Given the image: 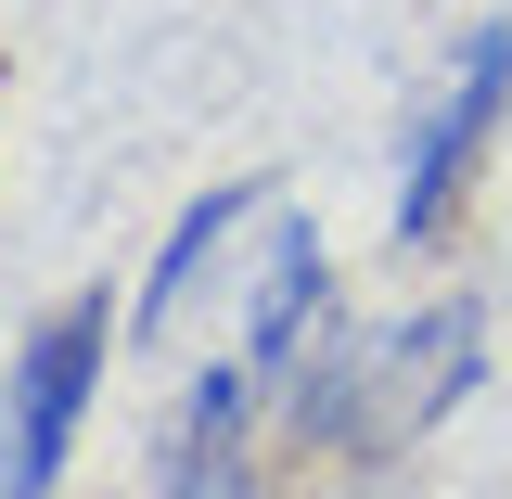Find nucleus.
I'll return each mask as SVG.
<instances>
[{
  "label": "nucleus",
  "instance_id": "nucleus-1",
  "mask_svg": "<svg viewBox=\"0 0 512 499\" xmlns=\"http://www.w3.org/2000/svg\"><path fill=\"white\" fill-rule=\"evenodd\" d=\"M474 384H487V295L461 282V295H423L410 320L333 308L320 346H308V372L282 384L269 423H282V461L295 474H359V487H384Z\"/></svg>",
  "mask_w": 512,
  "mask_h": 499
},
{
  "label": "nucleus",
  "instance_id": "nucleus-2",
  "mask_svg": "<svg viewBox=\"0 0 512 499\" xmlns=\"http://www.w3.org/2000/svg\"><path fill=\"white\" fill-rule=\"evenodd\" d=\"M128 346V295H64L26 346H13V384H0V499H64V461L90 436V397Z\"/></svg>",
  "mask_w": 512,
  "mask_h": 499
},
{
  "label": "nucleus",
  "instance_id": "nucleus-3",
  "mask_svg": "<svg viewBox=\"0 0 512 499\" xmlns=\"http://www.w3.org/2000/svg\"><path fill=\"white\" fill-rule=\"evenodd\" d=\"M500 128H512V26L487 13V26L461 39V64H448V90L397 128V244H410V256L448 244V218L474 205L487 154H500Z\"/></svg>",
  "mask_w": 512,
  "mask_h": 499
},
{
  "label": "nucleus",
  "instance_id": "nucleus-4",
  "mask_svg": "<svg viewBox=\"0 0 512 499\" xmlns=\"http://www.w3.org/2000/svg\"><path fill=\"white\" fill-rule=\"evenodd\" d=\"M269 436H282V423H269L256 372L244 359H205V372L180 384V410L154 423V499H308Z\"/></svg>",
  "mask_w": 512,
  "mask_h": 499
},
{
  "label": "nucleus",
  "instance_id": "nucleus-5",
  "mask_svg": "<svg viewBox=\"0 0 512 499\" xmlns=\"http://www.w3.org/2000/svg\"><path fill=\"white\" fill-rule=\"evenodd\" d=\"M346 308L333 295V244H320L308 218H269V269H256V295H244V333H231V359L256 372V397L282 410V384L308 372V346H320V320Z\"/></svg>",
  "mask_w": 512,
  "mask_h": 499
},
{
  "label": "nucleus",
  "instance_id": "nucleus-6",
  "mask_svg": "<svg viewBox=\"0 0 512 499\" xmlns=\"http://www.w3.org/2000/svg\"><path fill=\"white\" fill-rule=\"evenodd\" d=\"M244 218H269V192H256V180H205L180 218H167V244L141 256V282H128V346H141V359L180 333V308L205 295V269L231 256V231H244Z\"/></svg>",
  "mask_w": 512,
  "mask_h": 499
}]
</instances>
